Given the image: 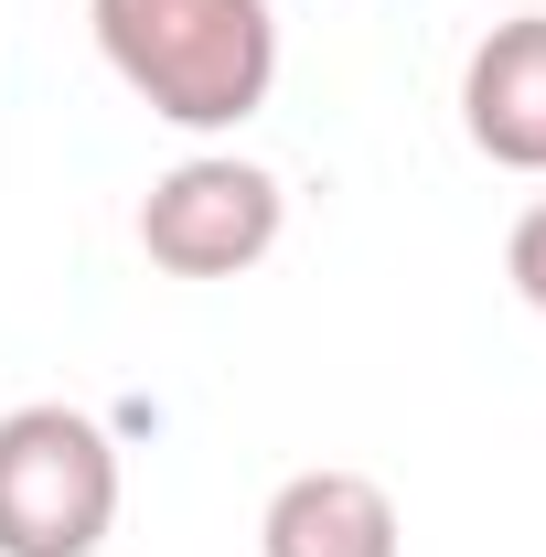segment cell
Instances as JSON below:
<instances>
[{
  "label": "cell",
  "mask_w": 546,
  "mask_h": 557,
  "mask_svg": "<svg viewBox=\"0 0 546 557\" xmlns=\"http://www.w3.org/2000/svg\"><path fill=\"white\" fill-rule=\"evenodd\" d=\"M97 54L161 129L225 139L278 86V11L269 0H86Z\"/></svg>",
  "instance_id": "obj_1"
},
{
  "label": "cell",
  "mask_w": 546,
  "mask_h": 557,
  "mask_svg": "<svg viewBox=\"0 0 546 557\" xmlns=\"http://www.w3.org/2000/svg\"><path fill=\"white\" fill-rule=\"evenodd\" d=\"M108 525H119V440L54 397L0 418V557H97Z\"/></svg>",
  "instance_id": "obj_2"
},
{
  "label": "cell",
  "mask_w": 546,
  "mask_h": 557,
  "mask_svg": "<svg viewBox=\"0 0 546 557\" xmlns=\"http://www.w3.org/2000/svg\"><path fill=\"white\" fill-rule=\"evenodd\" d=\"M278 225H289L278 172L269 161H236V150H194V161H172L139 194V247H150V269H172V278H247L278 247Z\"/></svg>",
  "instance_id": "obj_3"
},
{
  "label": "cell",
  "mask_w": 546,
  "mask_h": 557,
  "mask_svg": "<svg viewBox=\"0 0 546 557\" xmlns=\"http://www.w3.org/2000/svg\"><path fill=\"white\" fill-rule=\"evenodd\" d=\"M461 129L493 172H546V11L493 22L461 65Z\"/></svg>",
  "instance_id": "obj_4"
},
{
  "label": "cell",
  "mask_w": 546,
  "mask_h": 557,
  "mask_svg": "<svg viewBox=\"0 0 546 557\" xmlns=\"http://www.w3.org/2000/svg\"><path fill=\"white\" fill-rule=\"evenodd\" d=\"M408 547V525H397V493L375 483V472H289L269 493V515H258V557H397Z\"/></svg>",
  "instance_id": "obj_5"
},
{
  "label": "cell",
  "mask_w": 546,
  "mask_h": 557,
  "mask_svg": "<svg viewBox=\"0 0 546 557\" xmlns=\"http://www.w3.org/2000/svg\"><path fill=\"white\" fill-rule=\"evenodd\" d=\"M504 278H514L525 311H546V194L514 214V236H504Z\"/></svg>",
  "instance_id": "obj_6"
}]
</instances>
